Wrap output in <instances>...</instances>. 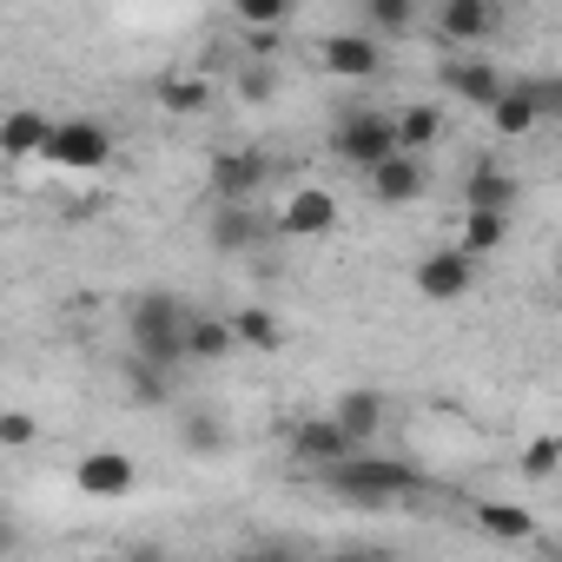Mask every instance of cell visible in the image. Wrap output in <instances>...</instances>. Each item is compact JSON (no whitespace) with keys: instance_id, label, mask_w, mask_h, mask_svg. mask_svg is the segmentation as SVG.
I'll return each mask as SVG.
<instances>
[{"instance_id":"6da1fadb","label":"cell","mask_w":562,"mask_h":562,"mask_svg":"<svg viewBox=\"0 0 562 562\" xmlns=\"http://www.w3.org/2000/svg\"><path fill=\"white\" fill-rule=\"evenodd\" d=\"M331 496H345L351 509H391L404 496H424V470L404 457H371V450H345L338 463H325Z\"/></svg>"},{"instance_id":"7a4b0ae2","label":"cell","mask_w":562,"mask_h":562,"mask_svg":"<svg viewBox=\"0 0 562 562\" xmlns=\"http://www.w3.org/2000/svg\"><path fill=\"white\" fill-rule=\"evenodd\" d=\"M126 331H133V351L179 371L186 364V299L179 292H139L126 305Z\"/></svg>"},{"instance_id":"3957f363","label":"cell","mask_w":562,"mask_h":562,"mask_svg":"<svg viewBox=\"0 0 562 562\" xmlns=\"http://www.w3.org/2000/svg\"><path fill=\"white\" fill-rule=\"evenodd\" d=\"M411 285H417V299H430V305H457V299H470V285H476V258L457 251V245H437V251L417 258Z\"/></svg>"},{"instance_id":"277c9868","label":"cell","mask_w":562,"mask_h":562,"mask_svg":"<svg viewBox=\"0 0 562 562\" xmlns=\"http://www.w3.org/2000/svg\"><path fill=\"white\" fill-rule=\"evenodd\" d=\"M331 153H338L351 172L378 166L384 153H397V126H391V113H345V120L331 126Z\"/></svg>"},{"instance_id":"5b68a950","label":"cell","mask_w":562,"mask_h":562,"mask_svg":"<svg viewBox=\"0 0 562 562\" xmlns=\"http://www.w3.org/2000/svg\"><path fill=\"white\" fill-rule=\"evenodd\" d=\"M47 159L67 166V172H100V166L113 159V133H106L100 120H54Z\"/></svg>"},{"instance_id":"8992f818","label":"cell","mask_w":562,"mask_h":562,"mask_svg":"<svg viewBox=\"0 0 562 562\" xmlns=\"http://www.w3.org/2000/svg\"><path fill=\"white\" fill-rule=\"evenodd\" d=\"M265 179H271V159H265L258 146H232V153H218V159H212V172H205V186H212V199H218V205L258 199V192H265Z\"/></svg>"},{"instance_id":"52a82bcc","label":"cell","mask_w":562,"mask_h":562,"mask_svg":"<svg viewBox=\"0 0 562 562\" xmlns=\"http://www.w3.org/2000/svg\"><path fill=\"white\" fill-rule=\"evenodd\" d=\"M364 186H371V199L378 205H411V199H424L430 192V172H424V159L417 153H384L378 166H364Z\"/></svg>"},{"instance_id":"ba28073f","label":"cell","mask_w":562,"mask_h":562,"mask_svg":"<svg viewBox=\"0 0 562 562\" xmlns=\"http://www.w3.org/2000/svg\"><path fill=\"white\" fill-rule=\"evenodd\" d=\"M271 225H278V238H299V245L305 238H325V232H338V199L325 186H299L285 205H278Z\"/></svg>"},{"instance_id":"9c48e42d","label":"cell","mask_w":562,"mask_h":562,"mask_svg":"<svg viewBox=\"0 0 562 562\" xmlns=\"http://www.w3.org/2000/svg\"><path fill=\"white\" fill-rule=\"evenodd\" d=\"M318 67L338 80H378L384 74V41L378 34H325L318 41Z\"/></svg>"},{"instance_id":"30bf717a","label":"cell","mask_w":562,"mask_h":562,"mask_svg":"<svg viewBox=\"0 0 562 562\" xmlns=\"http://www.w3.org/2000/svg\"><path fill=\"white\" fill-rule=\"evenodd\" d=\"M271 238H278V225L258 212V199H238V205H218V212H212V245L232 251V258H238V251H258V245H271Z\"/></svg>"},{"instance_id":"8fae6325","label":"cell","mask_w":562,"mask_h":562,"mask_svg":"<svg viewBox=\"0 0 562 562\" xmlns=\"http://www.w3.org/2000/svg\"><path fill=\"white\" fill-rule=\"evenodd\" d=\"M74 483H80L87 496L120 503V496H133V490H139V463H133L126 450H87V457H80V470H74Z\"/></svg>"},{"instance_id":"7c38bea8","label":"cell","mask_w":562,"mask_h":562,"mask_svg":"<svg viewBox=\"0 0 562 562\" xmlns=\"http://www.w3.org/2000/svg\"><path fill=\"white\" fill-rule=\"evenodd\" d=\"M490 34H496V0H443V8H437V41L476 47Z\"/></svg>"},{"instance_id":"4fadbf2b","label":"cell","mask_w":562,"mask_h":562,"mask_svg":"<svg viewBox=\"0 0 562 562\" xmlns=\"http://www.w3.org/2000/svg\"><path fill=\"white\" fill-rule=\"evenodd\" d=\"M331 424L345 430V443H351V450H371V443H378V430H384V397L358 384V391H345V397L331 404Z\"/></svg>"},{"instance_id":"5bb4252c","label":"cell","mask_w":562,"mask_h":562,"mask_svg":"<svg viewBox=\"0 0 562 562\" xmlns=\"http://www.w3.org/2000/svg\"><path fill=\"white\" fill-rule=\"evenodd\" d=\"M351 443H345V430L331 424V411L325 417H299L292 424V463H305V470H325V463H338Z\"/></svg>"},{"instance_id":"9a60e30c","label":"cell","mask_w":562,"mask_h":562,"mask_svg":"<svg viewBox=\"0 0 562 562\" xmlns=\"http://www.w3.org/2000/svg\"><path fill=\"white\" fill-rule=\"evenodd\" d=\"M232 351H238L232 318H212V312H192V305H186V358H192V364H225Z\"/></svg>"},{"instance_id":"2e32d148","label":"cell","mask_w":562,"mask_h":562,"mask_svg":"<svg viewBox=\"0 0 562 562\" xmlns=\"http://www.w3.org/2000/svg\"><path fill=\"white\" fill-rule=\"evenodd\" d=\"M443 87H450L463 106H490V100L503 93V74H496L490 60H463V54H450V60H443Z\"/></svg>"},{"instance_id":"e0dca14e","label":"cell","mask_w":562,"mask_h":562,"mask_svg":"<svg viewBox=\"0 0 562 562\" xmlns=\"http://www.w3.org/2000/svg\"><path fill=\"white\" fill-rule=\"evenodd\" d=\"M47 139H54V120L34 106L0 120V159H34V153H47Z\"/></svg>"},{"instance_id":"ac0fdd59","label":"cell","mask_w":562,"mask_h":562,"mask_svg":"<svg viewBox=\"0 0 562 562\" xmlns=\"http://www.w3.org/2000/svg\"><path fill=\"white\" fill-rule=\"evenodd\" d=\"M503 238H509V212H483V205H463V232H457V251H470V258H490Z\"/></svg>"},{"instance_id":"d6986e66","label":"cell","mask_w":562,"mask_h":562,"mask_svg":"<svg viewBox=\"0 0 562 562\" xmlns=\"http://www.w3.org/2000/svg\"><path fill=\"white\" fill-rule=\"evenodd\" d=\"M126 391H133L139 411H166V404H172V371L133 351V358H126Z\"/></svg>"},{"instance_id":"ffe728a7","label":"cell","mask_w":562,"mask_h":562,"mask_svg":"<svg viewBox=\"0 0 562 562\" xmlns=\"http://www.w3.org/2000/svg\"><path fill=\"white\" fill-rule=\"evenodd\" d=\"M463 205L509 212V205H516V172H503V166H476V172L463 179Z\"/></svg>"},{"instance_id":"44dd1931","label":"cell","mask_w":562,"mask_h":562,"mask_svg":"<svg viewBox=\"0 0 562 562\" xmlns=\"http://www.w3.org/2000/svg\"><path fill=\"white\" fill-rule=\"evenodd\" d=\"M483 113H490V126H496L503 139H529V133L542 126V120H536V106H529V100H522V93H516L509 80H503V93H496V100H490Z\"/></svg>"},{"instance_id":"7402d4cb","label":"cell","mask_w":562,"mask_h":562,"mask_svg":"<svg viewBox=\"0 0 562 562\" xmlns=\"http://www.w3.org/2000/svg\"><path fill=\"white\" fill-rule=\"evenodd\" d=\"M391 126H397V146H404V153H424V146H437V133H443V106L417 100V106L391 113Z\"/></svg>"},{"instance_id":"603a6c76","label":"cell","mask_w":562,"mask_h":562,"mask_svg":"<svg viewBox=\"0 0 562 562\" xmlns=\"http://www.w3.org/2000/svg\"><path fill=\"white\" fill-rule=\"evenodd\" d=\"M476 529L496 536V542H529V536H536V509H516V503H476Z\"/></svg>"},{"instance_id":"cb8c5ba5","label":"cell","mask_w":562,"mask_h":562,"mask_svg":"<svg viewBox=\"0 0 562 562\" xmlns=\"http://www.w3.org/2000/svg\"><path fill=\"white\" fill-rule=\"evenodd\" d=\"M232 338H238V351H278L285 345V325L258 305H245V312H232Z\"/></svg>"},{"instance_id":"d4e9b609","label":"cell","mask_w":562,"mask_h":562,"mask_svg":"<svg viewBox=\"0 0 562 562\" xmlns=\"http://www.w3.org/2000/svg\"><path fill=\"white\" fill-rule=\"evenodd\" d=\"M411 27H417V0H364V34L404 41Z\"/></svg>"},{"instance_id":"484cf974","label":"cell","mask_w":562,"mask_h":562,"mask_svg":"<svg viewBox=\"0 0 562 562\" xmlns=\"http://www.w3.org/2000/svg\"><path fill=\"white\" fill-rule=\"evenodd\" d=\"M153 100H159L166 113H179V120H186V113H205V100H212V87H205L199 74H166V80L153 87Z\"/></svg>"},{"instance_id":"4316f807","label":"cell","mask_w":562,"mask_h":562,"mask_svg":"<svg viewBox=\"0 0 562 562\" xmlns=\"http://www.w3.org/2000/svg\"><path fill=\"white\" fill-rule=\"evenodd\" d=\"M179 443L212 463V457H225V424H218L212 411H186V417H179Z\"/></svg>"},{"instance_id":"83f0119b","label":"cell","mask_w":562,"mask_h":562,"mask_svg":"<svg viewBox=\"0 0 562 562\" xmlns=\"http://www.w3.org/2000/svg\"><path fill=\"white\" fill-rule=\"evenodd\" d=\"M529 106H536V120H562V80L555 74H522V80H509Z\"/></svg>"},{"instance_id":"f1b7e54d","label":"cell","mask_w":562,"mask_h":562,"mask_svg":"<svg viewBox=\"0 0 562 562\" xmlns=\"http://www.w3.org/2000/svg\"><path fill=\"white\" fill-rule=\"evenodd\" d=\"M555 463H562V443H555L549 430L522 443V476H529V483H549V476H555Z\"/></svg>"},{"instance_id":"f546056e","label":"cell","mask_w":562,"mask_h":562,"mask_svg":"<svg viewBox=\"0 0 562 562\" xmlns=\"http://www.w3.org/2000/svg\"><path fill=\"white\" fill-rule=\"evenodd\" d=\"M292 8H299V0H232V14H238L245 27H285Z\"/></svg>"},{"instance_id":"4dcf8cb0","label":"cell","mask_w":562,"mask_h":562,"mask_svg":"<svg viewBox=\"0 0 562 562\" xmlns=\"http://www.w3.org/2000/svg\"><path fill=\"white\" fill-rule=\"evenodd\" d=\"M34 443H41L34 411H0V450H34Z\"/></svg>"},{"instance_id":"1f68e13d","label":"cell","mask_w":562,"mask_h":562,"mask_svg":"<svg viewBox=\"0 0 562 562\" xmlns=\"http://www.w3.org/2000/svg\"><path fill=\"white\" fill-rule=\"evenodd\" d=\"M245 47H251L258 60H271V54H278V27H245Z\"/></svg>"},{"instance_id":"d6a6232c","label":"cell","mask_w":562,"mask_h":562,"mask_svg":"<svg viewBox=\"0 0 562 562\" xmlns=\"http://www.w3.org/2000/svg\"><path fill=\"white\" fill-rule=\"evenodd\" d=\"M238 93H245V100H271V74H265V67L238 74Z\"/></svg>"},{"instance_id":"836d02e7","label":"cell","mask_w":562,"mask_h":562,"mask_svg":"<svg viewBox=\"0 0 562 562\" xmlns=\"http://www.w3.org/2000/svg\"><path fill=\"white\" fill-rule=\"evenodd\" d=\"M14 542H21V529H14V522H8V509H0V555H8V549H14Z\"/></svg>"}]
</instances>
